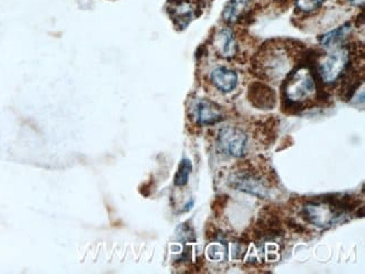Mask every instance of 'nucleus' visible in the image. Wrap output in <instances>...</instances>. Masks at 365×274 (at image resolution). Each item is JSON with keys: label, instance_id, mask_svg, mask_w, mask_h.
Masks as SVG:
<instances>
[{"label": "nucleus", "instance_id": "obj_1", "mask_svg": "<svg viewBox=\"0 0 365 274\" xmlns=\"http://www.w3.org/2000/svg\"><path fill=\"white\" fill-rule=\"evenodd\" d=\"M317 86L314 75L309 66H299L289 72L282 85L283 103L296 112L310 106L316 98Z\"/></svg>", "mask_w": 365, "mask_h": 274}, {"label": "nucleus", "instance_id": "obj_2", "mask_svg": "<svg viewBox=\"0 0 365 274\" xmlns=\"http://www.w3.org/2000/svg\"><path fill=\"white\" fill-rule=\"evenodd\" d=\"M292 57L287 44H264L254 59V70L266 80L277 81L289 75Z\"/></svg>", "mask_w": 365, "mask_h": 274}, {"label": "nucleus", "instance_id": "obj_3", "mask_svg": "<svg viewBox=\"0 0 365 274\" xmlns=\"http://www.w3.org/2000/svg\"><path fill=\"white\" fill-rule=\"evenodd\" d=\"M351 51L346 46L338 48L317 66V75L325 85H333L342 79L351 64Z\"/></svg>", "mask_w": 365, "mask_h": 274}, {"label": "nucleus", "instance_id": "obj_4", "mask_svg": "<svg viewBox=\"0 0 365 274\" xmlns=\"http://www.w3.org/2000/svg\"><path fill=\"white\" fill-rule=\"evenodd\" d=\"M217 140L224 153L233 157L245 154L248 135L236 126H225L218 131Z\"/></svg>", "mask_w": 365, "mask_h": 274}, {"label": "nucleus", "instance_id": "obj_5", "mask_svg": "<svg viewBox=\"0 0 365 274\" xmlns=\"http://www.w3.org/2000/svg\"><path fill=\"white\" fill-rule=\"evenodd\" d=\"M192 115L196 123L201 126L215 125L224 120L222 108L208 99L197 100L192 108Z\"/></svg>", "mask_w": 365, "mask_h": 274}, {"label": "nucleus", "instance_id": "obj_6", "mask_svg": "<svg viewBox=\"0 0 365 274\" xmlns=\"http://www.w3.org/2000/svg\"><path fill=\"white\" fill-rule=\"evenodd\" d=\"M231 186L236 190L248 192L259 198H266L268 196V188L264 183L253 173L248 172H238L236 175H231Z\"/></svg>", "mask_w": 365, "mask_h": 274}, {"label": "nucleus", "instance_id": "obj_7", "mask_svg": "<svg viewBox=\"0 0 365 274\" xmlns=\"http://www.w3.org/2000/svg\"><path fill=\"white\" fill-rule=\"evenodd\" d=\"M248 99L257 108L273 109L277 103V94L271 87L262 82H254L248 88Z\"/></svg>", "mask_w": 365, "mask_h": 274}, {"label": "nucleus", "instance_id": "obj_8", "mask_svg": "<svg viewBox=\"0 0 365 274\" xmlns=\"http://www.w3.org/2000/svg\"><path fill=\"white\" fill-rule=\"evenodd\" d=\"M199 5L192 0H178L172 3L170 15L178 26L186 27L194 17L199 16Z\"/></svg>", "mask_w": 365, "mask_h": 274}, {"label": "nucleus", "instance_id": "obj_9", "mask_svg": "<svg viewBox=\"0 0 365 274\" xmlns=\"http://www.w3.org/2000/svg\"><path fill=\"white\" fill-rule=\"evenodd\" d=\"M210 79L215 88L223 94L233 92L236 88L237 80H238L236 72L225 66L215 68L214 71L211 72Z\"/></svg>", "mask_w": 365, "mask_h": 274}, {"label": "nucleus", "instance_id": "obj_10", "mask_svg": "<svg viewBox=\"0 0 365 274\" xmlns=\"http://www.w3.org/2000/svg\"><path fill=\"white\" fill-rule=\"evenodd\" d=\"M352 31L351 23H345L344 25L337 27V29H333L329 33L320 36V43L322 44L324 48H333V46H337V44L343 43L344 40L348 38V35Z\"/></svg>", "mask_w": 365, "mask_h": 274}, {"label": "nucleus", "instance_id": "obj_11", "mask_svg": "<svg viewBox=\"0 0 365 274\" xmlns=\"http://www.w3.org/2000/svg\"><path fill=\"white\" fill-rule=\"evenodd\" d=\"M253 0H231L224 9L223 18L227 23H235L248 10Z\"/></svg>", "mask_w": 365, "mask_h": 274}, {"label": "nucleus", "instance_id": "obj_12", "mask_svg": "<svg viewBox=\"0 0 365 274\" xmlns=\"http://www.w3.org/2000/svg\"><path fill=\"white\" fill-rule=\"evenodd\" d=\"M220 38H218V44H220V53L226 59L234 57L236 55L237 44L235 41L234 35L231 29H226L220 31Z\"/></svg>", "mask_w": 365, "mask_h": 274}, {"label": "nucleus", "instance_id": "obj_13", "mask_svg": "<svg viewBox=\"0 0 365 274\" xmlns=\"http://www.w3.org/2000/svg\"><path fill=\"white\" fill-rule=\"evenodd\" d=\"M192 171V163L189 159H183L180 162L179 168H178L177 173L174 177V185L177 187L186 186L188 183L189 175Z\"/></svg>", "mask_w": 365, "mask_h": 274}, {"label": "nucleus", "instance_id": "obj_14", "mask_svg": "<svg viewBox=\"0 0 365 274\" xmlns=\"http://www.w3.org/2000/svg\"><path fill=\"white\" fill-rule=\"evenodd\" d=\"M325 1L326 0H297L296 5H297V8L299 10L306 13V14H309V13L318 10Z\"/></svg>", "mask_w": 365, "mask_h": 274}, {"label": "nucleus", "instance_id": "obj_15", "mask_svg": "<svg viewBox=\"0 0 365 274\" xmlns=\"http://www.w3.org/2000/svg\"><path fill=\"white\" fill-rule=\"evenodd\" d=\"M348 3H351V5H354V6H363L364 0H348Z\"/></svg>", "mask_w": 365, "mask_h": 274}]
</instances>
